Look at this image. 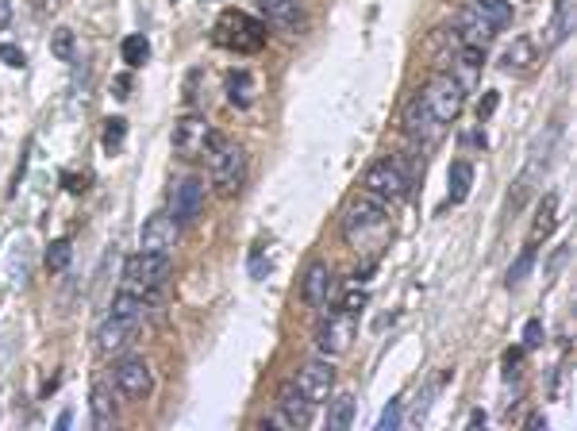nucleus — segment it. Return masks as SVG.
Listing matches in <instances>:
<instances>
[{"mask_svg":"<svg viewBox=\"0 0 577 431\" xmlns=\"http://www.w3.org/2000/svg\"><path fill=\"white\" fill-rule=\"evenodd\" d=\"M389 208L370 197V193H362V197H354L347 204V212H343V243L351 247L358 258H366V262H377V254L385 251V243H389Z\"/></svg>","mask_w":577,"mask_h":431,"instance_id":"f257e3e1","label":"nucleus"},{"mask_svg":"<svg viewBox=\"0 0 577 431\" xmlns=\"http://www.w3.org/2000/svg\"><path fill=\"white\" fill-rule=\"evenodd\" d=\"M143 320H147V297H139V293H120V297L112 301L108 320H104L101 331H97V351H101V355L124 351L127 343H131V335L143 328Z\"/></svg>","mask_w":577,"mask_h":431,"instance_id":"f03ea898","label":"nucleus"},{"mask_svg":"<svg viewBox=\"0 0 577 431\" xmlns=\"http://www.w3.org/2000/svg\"><path fill=\"white\" fill-rule=\"evenodd\" d=\"M212 39L235 54H258L266 47V20H254L239 8H227L212 27Z\"/></svg>","mask_w":577,"mask_h":431,"instance_id":"7ed1b4c3","label":"nucleus"},{"mask_svg":"<svg viewBox=\"0 0 577 431\" xmlns=\"http://www.w3.org/2000/svg\"><path fill=\"white\" fill-rule=\"evenodd\" d=\"M362 185L381 204H401L412 193V170L404 166V158H381L366 170Z\"/></svg>","mask_w":577,"mask_h":431,"instance_id":"20e7f679","label":"nucleus"},{"mask_svg":"<svg viewBox=\"0 0 577 431\" xmlns=\"http://www.w3.org/2000/svg\"><path fill=\"white\" fill-rule=\"evenodd\" d=\"M208 162H212V185L220 189V197H235L247 181V154L243 147L227 143L224 135H216L212 151H208Z\"/></svg>","mask_w":577,"mask_h":431,"instance_id":"39448f33","label":"nucleus"},{"mask_svg":"<svg viewBox=\"0 0 577 431\" xmlns=\"http://www.w3.org/2000/svg\"><path fill=\"white\" fill-rule=\"evenodd\" d=\"M170 274V258L166 254H131L124 266V293H139V297H147L154 293L162 281Z\"/></svg>","mask_w":577,"mask_h":431,"instance_id":"423d86ee","label":"nucleus"},{"mask_svg":"<svg viewBox=\"0 0 577 431\" xmlns=\"http://www.w3.org/2000/svg\"><path fill=\"white\" fill-rule=\"evenodd\" d=\"M424 104L431 108V116L439 120V124L447 127L458 120V112H462V104H466V93H462V85L454 81L451 74H435L431 81L424 85Z\"/></svg>","mask_w":577,"mask_h":431,"instance_id":"0eeeda50","label":"nucleus"},{"mask_svg":"<svg viewBox=\"0 0 577 431\" xmlns=\"http://www.w3.org/2000/svg\"><path fill=\"white\" fill-rule=\"evenodd\" d=\"M212 143H216V131L212 124L204 120V116H181L174 127V154L177 158H185V162H197L204 154L212 151Z\"/></svg>","mask_w":577,"mask_h":431,"instance_id":"6e6552de","label":"nucleus"},{"mask_svg":"<svg viewBox=\"0 0 577 431\" xmlns=\"http://www.w3.org/2000/svg\"><path fill=\"white\" fill-rule=\"evenodd\" d=\"M554 143H558V124L547 127V135H539V143H535V147H531V154H527L524 174H520V181H516V197H512V208H520V204L527 201V193L535 189V181H543L547 166H551Z\"/></svg>","mask_w":577,"mask_h":431,"instance_id":"1a4fd4ad","label":"nucleus"},{"mask_svg":"<svg viewBox=\"0 0 577 431\" xmlns=\"http://www.w3.org/2000/svg\"><path fill=\"white\" fill-rule=\"evenodd\" d=\"M401 124H404V135H408L416 147H431V143H439V139H443V131H447V127H443L439 120H435V116H431V108L424 104V97H420V93L408 101Z\"/></svg>","mask_w":577,"mask_h":431,"instance_id":"9d476101","label":"nucleus"},{"mask_svg":"<svg viewBox=\"0 0 577 431\" xmlns=\"http://www.w3.org/2000/svg\"><path fill=\"white\" fill-rule=\"evenodd\" d=\"M351 339H354V316L351 312H331L320 331H316V347H320V355L324 358H339L351 351Z\"/></svg>","mask_w":577,"mask_h":431,"instance_id":"9b49d317","label":"nucleus"},{"mask_svg":"<svg viewBox=\"0 0 577 431\" xmlns=\"http://www.w3.org/2000/svg\"><path fill=\"white\" fill-rule=\"evenodd\" d=\"M293 385L301 389L312 405H324L327 397H331V389H335V366L327 358H312V362H304L301 370H297Z\"/></svg>","mask_w":577,"mask_h":431,"instance_id":"f8f14e48","label":"nucleus"},{"mask_svg":"<svg viewBox=\"0 0 577 431\" xmlns=\"http://www.w3.org/2000/svg\"><path fill=\"white\" fill-rule=\"evenodd\" d=\"M204 181L201 178H181L174 181V189H170V216H174V224H193L197 216L204 212Z\"/></svg>","mask_w":577,"mask_h":431,"instance_id":"ddd939ff","label":"nucleus"},{"mask_svg":"<svg viewBox=\"0 0 577 431\" xmlns=\"http://www.w3.org/2000/svg\"><path fill=\"white\" fill-rule=\"evenodd\" d=\"M112 378H116V389L124 393L127 401H143V397H151L154 389V374L151 366H147V358H124L112 370Z\"/></svg>","mask_w":577,"mask_h":431,"instance_id":"4468645a","label":"nucleus"},{"mask_svg":"<svg viewBox=\"0 0 577 431\" xmlns=\"http://www.w3.org/2000/svg\"><path fill=\"white\" fill-rule=\"evenodd\" d=\"M335 285H339V281H335V274H331V266H327V262H312V266L304 270V278H301L304 305L327 312L331 301H335Z\"/></svg>","mask_w":577,"mask_h":431,"instance_id":"2eb2a0df","label":"nucleus"},{"mask_svg":"<svg viewBox=\"0 0 577 431\" xmlns=\"http://www.w3.org/2000/svg\"><path fill=\"white\" fill-rule=\"evenodd\" d=\"M177 247V224L170 212H158V216H151L147 224H143V231H139V251L147 254H174Z\"/></svg>","mask_w":577,"mask_h":431,"instance_id":"dca6fc26","label":"nucleus"},{"mask_svg":"<svg viewBox=\"0 0 577 431\" xmlns=\"http://www.w3.org/2000/svg\"><path fill=\"white\" fill-rule=\"evenodd\" d=\"M312 412H316V405L289 381V385L281 389V397H277V420H281V428H308V424H312Z\"/></svg>","mask_w":577,"mask_h":431,"instance_id":"f3484780","label":"nucleus"},{"mask_svg":"<svg viewBox=\"0 0 577 431\" xmlns=\"http://www.w3.org/2000/svg\"><path fill=\"white\" fill-rule=\"evenodd\" d=\"M258 8H262V20L277 31H289V35H297L304 27V12H301V0H258Z\"/></svg>","mask_w":577,"mask_h":431,"instance_id":"a211bd4d","label":"nucleus"},{"mask_svg":"<svg viewBox=\"0 0 577 431\" xmlns=\"http://www.w3.org/2000/svg\"><path fill=\"white\" fill-rule=\"evenodd\" d=\"M535 62H539V47H535L527 35H516L501 54V74L524 77L535 70Z\"/></svg>","mask_w":577,"mask_h":431,"instance_id":"6ab92c4d","label":"nucleus"},{"mask_svg":"<svg viewBox=\"0 0 577 431\" xmlns=\"http://www.w3.org/2000/svg\"><path fill=\"white\" fill-rule=\"evenodd\" d=\"M481 70H485V47H470L462 43V51L454 58V81L462 85V93H474L477 81H481Z\"/></svg>","mask_w":577,"mask_h":431,"instance_id":"aec40b11","label":"nucleus"},{"mask_svg":"<svg viewBox=\"0 0 577 431\" xmlns=\"http://www.w3.org/2000/svg\"><path fill=\"white\" fill-rule=\"evenodd\" d=\"M493 35H497V27L489 24V20H481L474 8H462V12H458V20H454V39H458V43L485 47V43H493Z\"/></svg>","mask_w":577,"mask_h":431,"instance_id":"412c9836","label":"nucleus"},{"mask_svg":"<svg viewBox=\"0 0 577 431\" xmlns=\"http://www.w3.org/2000/svg\"><path fill=\"white\" fill-rule=\"evenodd\" d=\"M89 412H93V428L108 431L116 428V393L104 378L93 381V393H89Z\"/></svg>","mask_w":577,"mask_h":431,"instance_id":"4be33fe9","label":"nucleus"},{"mask_svg":"<svg viewBox=\"0 0 577 431\" xmlns=\"http://www.w3.org/2000/svg\"><path fill=\"white\" fill-rule=\"evenodd\" d=\"M577 24V0H554V20L547 27V47H562L570 35H574Z\"/></svg>","mask_w":577,"mask_h":431,"instance_id":"5701e85b","label":"nucleus"},{"mask_svg":"<svg viewBox=\"0 0 577 431\" xmlns=\"http://www.w3.org/2000/svg\"><path fill=\"white\" fill-rule=\"evenodd\" d=\"M470 189H474V166H470L466 158H458V162H451V170H447V201L462 204L470 197Z\"/></svg>","mask_w":577,"mask_h":431,"instance_id":"b1692460","label":"nucleus"},{"mask_svg":"<svg viewBox=\"0 0 577 431\" xmlns=\"http://www.w3.org/2000/svg\"><path fill=\"white\" fill-rule=\"evenodd\" d=\"M470 8H474L481 20H489L497 31H504V27L512 24V16H516L512 0H470Z\"/></svg>","mask_w":577,"mask_h":431,"instance_id":"393cba45","label":"nucleus"},{"mask_svg":"<svg viewBox=\"0 0 577 431\" xmlns=\"http://www.w3.org/2000/svg\"><path fill=\"white\" fill-rule=\"evenodd\" d=\"M554 228H558V193H547V197L539 201V212H535V224H531V243L547 239V235H551Z\"/></svg>","mask_w":577,"mask_h":431,"instance_id":"a878e982","label":"nucleus"},{"mask_svg":"<svg viewBox=\"0 0 577 431\" xmlns=\"http://www.w3.org/2000/svg\"><path fill=\"white\" fill-rule=\"evenodd\" d=\"M227 101L235 104V108H251L254 104V77L247 70L227 74Z\"/></svg>","mask_w":577,"mask_h":431,"instance_id":"bb28decb","label":"nucleus"},{"mask_svg":"<svg viewBox=\"0 0 577 431\" xmlns=\"http://www.w3.org/2000/svg\"><path fill=\"white\" fill-rule=\"evenodd\" d=\"M354 412H358V401H354L351 393L335 397V401H331V408H327V428H331V431H347L354 424Z\"/></svg>","mask_w":577,"mask_h":431,"instance_id":"cd10ccee","label":"nucleus"},{"mask_svg":"<svg viewBox=\"0 0 577 431\" xmlns=\"http://www.w3.org/2000/svg\"><path fill=\"white\" fill-rule=\"evenodd\" d=\"M120 54H124V62L131 66V70H139V66L151 58V43H147V35H127Z\"/></svg>","mask_w":577,"mask_h":431,"instance_id":"c85d7f7f","label":"nucleus"},{"mask_svg":"<svg viewBox=\"0 0 577 431\" xmlns=\"http://www.w3.org/2000/svg\"><path fill=\"white\" fill-rule=\"evenodd\" d=\"M51 54L58 62H77V39L70 27H58L51 35Z\"/></svg>","mask_w":577,"mask_h":431,"instance_id":"c756f323","label":"nucleus"},{"mask_svg":"<svg viewBox=\"0 0 577 431\" xmlns=\"http://www.w3.org/2000/svg\"><path fill=\"white\" fill-rule=\"evenodd\" d=\"M531 266H535V247H524V254H520V258L508 266V278H504V285H508V289H516V285L531 274Z\"/></svg>","mask_w":577,"mask_h":431,"instance_id":"7c9ffc66","label":"nucleus"},{"mask_svg":"<svg viewBox=\"0 0 577 431\" xmlns=\"http://www.w3.org/2000/svg\"><path fill=\"white\" fill-rule=\"evenodd\" d=\"M124 135H127V120H124V116H112V120L104 124V135H101L104 151H108V154L120 151V147H124Z\"/></svg>","mask_w":577,"mask_h":431,"instance_id":"2f4dec72","label":"nucleus"},{"mask_svg":"<svg viewBox=\"0 0 577 431\" xmlns=\"http://www.w3.org/2000/svg\"><path fill=\"white\" fill-rule=\"evenodd\" d=\"M70 258H74L70 239H54L51 247H47V266H51V270H66V266H70Z\"/></svg>","mask_w":577,"mask_h":431,"instance_id":"473e14b6","label":"nucleus"},{"mask_svg":"<svg viewBox=\"0 0 577 431\" xmlns=\"http://www.w3.org/2000/svg\"><path fill=\"white\" fill-rule=\"evenodd\" d=\"M543 339H547V328H543V320H527V328H524V347H527V351L543 347Z\"/></svg>","mask_w":577,"mask_h":431,"instance_id":"72a5a7b5","label":"nucleus"},{"mask_svg":"<svg viewBox=\"0 0 577 431\" xmlns=\"http://www.w3.org/2000/svg\"><path fill=\"white\" fill-rule=\"evenodd\" d=\"M397 428H401V401H393L381 412V420H377V431H397Z\"/></svg>","mask_w":577,"mask_h":431,"instance_id":"f704fd0d","label":"nucleus"},{"mask_svg":"<svg viewBox=\"0 0 577 431\" xmlns=\"http://www.w3.org/2000/svg\"><path fill=\"white\" fill-rule=\"evenodd\" d=\"M366 301H370V297H366V289H351V293H347V297H343V312H351V316H358V312H362V308H366Z\"/></svg>","mask_w":577,"mask_h":431,"instance_id":"c9c22d12","label":"nucleus"},{"mask_svg":"<svg viewBox=\"0 0 577 431\" xmlns=\"http://www.w3.org/2000/svg\"><path fill=\"white\" fill-rule=\"evenodd\" d=\"M0 62H4V66H12V70H24V51H20V47H12V43H4V47H0Z\"/></svg>","mask_w":577,"mask_h":431,"instance_id":"e433bc0d","label":"nucleus"},{"mask_svg":"<svg viewBox=\"0 0 577 431\" xmlns=\"http://www.w3.org/2000/svg\"><path fill=\"white\" fill-rule=\"evenodd\" d=\"M497 104H501V97H497V93H485V97L477 101V124H485V120L497 112Z\"/></svg>","mask_w":577,"mask_h":431,"instance_id":"4c0bfd02","label":"nucleus"},{"mask_svg":"<svg viewBox=\"0 0 577 431\" xmlns=\"http://www.w3.org/2000/svg\"><path fill=\"white\" fill-rule=\"evenodd\" d=\"M12 24V0H0V31H8Z\"/></svg>","mask_w":577,"mask_h":431,"instance_id":"58836bf2","label":"nucleus"},{"mask_svg":"<svg viewBox=\"0 0 577 431\" xmlns=\"http://www.w3.org/2000/svg\"><path fill=\"white\" fill-rule=\"evenodd\" d=\"M466 428H485V412H470V420H466Z\"/></svg>","mask_w":577,"mask_h":431,"instance_id":"ea45409f","label":"nucleus"},{"mask_svg":"<svg viewBox=\"0 0 577 431\" xmlns=\"http://www.w3.org/2000/svg\"><path fill=\"white\" fill-rule=\"evenodd\" d=\"M116 97H120V101H127V97H131V93H127V77H120V81H116Z\"/></svg>","mask_w":577,"mask_h":431,"instance_id":"a19ab883","label":"nucleus"}]
</instances>
